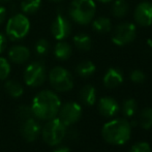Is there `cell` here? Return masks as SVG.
I'll list each match as a JSON object with an SVG mask.
<instances>
[{"label":"cell","instance_id":"1","mask_svg":"<svg viewBox=\"0 0 152 152\" xmlns=\"http://www.w3.org/2000/svg\"><path fill=\"white\" fill-rule=\"evenodd\" d=\"M61 107V100L55 92L42 90L38 92L32 100L31 110L33 116L39 120L48 121L58 114Z\"/></svg>","mask_w":152,"mask_h":152},{"label":"cell","instance_id":"2","mask_svg":"<svg viewBox=\"0 0 152 152\" xmlns=\"http://www.w3.org/2000/svg\"><path fill=\"white\" fill-rule=\"evenodd\" d=\"M132 134V125L126 119L116 118L107 122L102 128V136L112 145H123L128 142Z\"/></svg>","mask_w":152,"mask_h":152},{"label":"cell","instance_id":"3","mask_svg":"<svg viewBox=\"0 0 152 152\" xmlns=\"http://www.w3.org/2000/svg\"><path fill=\"white\" fill-rule=\"evenodd\" d=\"M95 12L96 4L94 0H74L68 8L70 19L80 25L91 23Z\"/></svg>","mask_w":152,"mask_h":152},{"label":"cell","instance_id":"4","mask_svg":"<svg viewBox=\"0 0 152 152\" xmlns=\"http://www.w3.org/2000/svg\"><path fill=\"white\" fill-rule=\"evenodd\" d=\"M30 31V21L24 14H17L10 18L6 23L5 34L12 42H18L26 37Z\"/></svg>","mask_w":152,"mask_h":152},{"label":"cell","instance_id":"5","mask_svg":"<svg viewBox=\"0 0 152 152\" xmlns=\"http://www.w3.org/2000/svg\"><path fill=\"white\" fill-rule=\"evenodd\" d=\"M66 126L59 118H53L48 120L42 128V136L44 141L50 146H57L63 141L66 136Z\"/></svg>","mask_w":152,"mask_h":152},{"label":"cell","instance_id":"6","mask_svg":"<svg viewBox=\"0 0 152 152\" xmlns=\"http://www.w3.org/2000/svg\"><path fill=\"white\" fill-rule=\"evenodd\" d=\"M49 81L53 88L59 92H67L74 87L72 74L61 66H55L49 72Z\"/></svg>","mask_w":152,"mask_h":152},{"label":"cell","instance_id":"7","mask_svg":"<svg viewBox=\"0 0 152 152\" xmlns=\"http://www.w3.org/2000/svg\"><path fill=\"white\" fill-rule=\"evenodd\" d=\"M47 79L46 66L40 61H33L27 65L24 72V81L29 87H39Z\"/></svg>","mask_w":152,"mask_h":152},{"label":"cell","instance_id":"8","mask_svg":"<svg viewBox=\"0 0 152 152\" xmlns=\"http://www.w3.org/2000/svg\"><path fill=\"white\" fill-rule=\"evenodd\" d=\"M137 36V27L132 22H123L118 24L114 29L112 42L116 46L123 47L132 42Z\"/></svg>","mask_w":152,"mask_h":152},{"label":"cell","instance_id":"9","mask_svg":"<svg viewBox=\"0 0 152 152\" xmlns=\"http://www.w3.org/2000/svg\"><path fill=\"white\" fill-rule=\"evenodd\" d=\"M59 119L65 126L77 123L82 116V107L76 102H68L60 107Z\"/></svg>","mask_w":152,"mask_h":152},{"label":"cell","instance_id":"10","mask_svg":"<svg viewBox=\"0 0 152 152\" xmlns=\"http://www.w3.org/2000/svg\"><path fill=\"white\" fill-rule=\"evenodd\" d=\"M51 31L55 39L64 40L69 36L72 32V24L65 16L59 14L51 25Z\"/></svg>","mask_w":152,"mask_h":152},{"label":"cell","instance_id":"11","mask_svg":"<svg viewBox=\"0 0 152 152\" xmlns=\"http://www.w3.org/2000/svg\"><path fill=\"white\" fill-rule=\"evenodd\" d=\"M134 18L140 26L148 27L152 25V2L145 0L139 3L134 10Z\"/></svg>","mask_w":152,"mask_h":152},{"label":"cell","instance_id":"12","mask_svg":"<svg viewBox=\"0 0 152 152\" xmlns=\"http://www.w3.org/2000/svg\"><path fill=\"white\" fill-rule=\"evenodd\" d=\"M20 132L25 141L34 142L42 132V126L36 119L31 117V118L26 119V120L22 122Z\"/></svg>","mask_w":152,"mask_h":152},{"label":"cell","instance_id":"13","mask_svg":"<svg viewBox=\"0 0 152 152\" xmlns=\"http://www.w3.org/2000/svg\"><path fill=\"white\" fill-rule=\"evenodd\" d=\"M120 110L118 102L113 97H102L98 102V111L104 117H113Z\"/></svg>","mask_w":152,"mask_h":152},{"label":"cell","instance_id":"14","mask_svg":"<svg viewBox=\"0 0 152 152\" xmlns=\"http://www.w3.org/2000/svg\"><path fill=\"white\" fill-rule=\"evenodd\" d=\"M30 51L27 47L23 45H16L12 46L8 51V58L12 63L23 64L26 63L30 58Z\"/></svg>","mask_w":152,"mask_h":152},{"label":"cell","instance_id":"15","mask_svg":"<svg viewBox=\"0 0 152 152\" xmlns=\"http://www.w3.org/2000/svg\"><path fill=\"white\" fill-rule=\"evenodd\" d=\"M104 85L109 89H113L118 87L123 82V74L120 69L116 67H111L107 70L104 76Z\"/></svg>","mask_w":152,"mask_h":152},{"label":"cell","instance_id":"16","mask_svg":"<svg viewBox=\"0 0 152 152\" xmlns=\"http://www.w3.org/2000/svg\"><path fill=\"white\" fill-rule=\"evenodd\" d=\"M72 54V49L68 42L64 40H58L54 47V55L58 60L65 61L69 59V57Z\"/></svg>","mask_w":152,"mask_h":152},{"label":"cell","instance_id":"17","mask_svg":"<svg viewBox=\"0 0 152 152\" xmlns=\"http://www.w3.org/2000/svg\"><path fill=\"white\" fill-rule=\"evenodd\" d=\"M81 102L86 106H93L96 100V89L92 85H85L79 93Z\"/></svg>","mask_w":152,"mask_h":152},{"label":"cell","instance_id":"18","mask_svg":"<svg viewBox=\"0 0 152 152\" xmlns=\"http://www.w3.org/2000/svg\"><path fill=\"white\" fill-rule=\"evenodd\" d=\"M92 21V29L97 33H109L112 30V22L107 17H98Z\"/></svg>","mask_w":152,"mask_h":152},{"label":"cell","instance_id":"19","mask_svg":"<svg viewBox=\"0 0 152 152\" xmlns=\"http://www.w3.org/2000/svg\"><path fill=\"white\" fill-rule=\"evenodd\" d=\"M95 70H96L95 65L90 60L81 61L76 67V72L78 74V76H80L81 78H84V79L91 77L95 72Z\"/></svg>","mask_w":152,"mask_h":152},{"label":"cell","instance_id":"20","mask_svg":"<svg viewBox=\"0 0 152 152\" xmlns=\"http://www.w3.org/2000/svg\"><path fill=\"white\" fill-rule=\"evenodd\" d=\"M4 89H5L6 93L10 96H12V98H19L23 95L24 93V88L21 85V83H19L16 80H8L4 84Z\"/></svg>","mask_w":152,"mask_h":152},{"label":"cell","instance_id":"21","mask_svg":"<svg viewBox=\"0 0 152 152\" xmlns=\"http://www.w3.org/2000/svg\"><path fill=\"white\" fill-rule=\"evenodd\" d=\"M129 5L126 2V0H115L111 7V12L117 19L124 18L127 15Z\"/></svg>","mask_w":152,"mask_h":152},{"label":"cell","instance_id":"22","mask_svg":"<svg viewBox=\"0 0 152 152\" xmlns=\"http://www.w3.org/2000/svg\"><path fill=\"white\" fill-rule=\"evenodd\" d=\"M74 45L78 50L80 51H89L92 46V40L90 36L87 35L86 33H79L74 36L72 38Z\"/></svg>","mask_w":152,"mask_h":152},{"label":"cell","instance_id":"23","mask_svg":"<svg viewBox=\"0 0 152 152\" xmlns=\"http://www.w3.org/2000/svg\"><path fill=\"white\" fill-rule=\"evenodd\" d=\"M42 6V0H22L21 10L24 15H33Z\"/></svg>","mask_w":152,"mask_h":152},{"label":"cell","instance_id":"24","mask_svg":"<svg viewBox=\"0 0 152 152\" xmlns=\"http://www.w3.org/2000/svg\"><path fill=\"white\" fill-rule=\"evenodd\" d=\"M138 123L144 129H150L152 127V109L146 108L143 109L139 114Z\"/></svg>","mask_w":152,"mask_h":152},{"label":"cell","instance_id":"25","mask_svg":"<svg viewBox=\"0 0 152 152\" xmlns=\"http://www.w3.org/2000/svg\"><path fill=\"white\" fill-rule=\"evenodd\" d=\"M137 111H138V104H137L136 99L127 98L124 100L123 104H122V112H123L124 116L130 118V117L134 116Z\"/></svg>","mask_w":152,"mask_h":152},{"label":"cell","instance_id":"26","mask_svg":"<svg viewBox=\"0 0 152 152\" xmlns=\"http://www.w3.org/2000/svg\"><path fill=\"white\" fill-rule=\"evenodd\" d=\"M50 42H49V40L45 39V38L38 39L35 44V51L39 56H46L49 53V51H50Z\"/></svg>","mask_w":152,"mask_h":152},{"label":"cell","instance_id":"27","mask_svg":"<svg viewBox=\"0 0 152 152\" xmlns=\"http://www.w3.org/2000/svg\"><path fill=\"white\" fill-rule=\"evenodd\" d=\"M10 74V64L3 57H0V81L6 80Z\"/></svg>","mask_w":152,"mask_h":152},{"label":"cell","instance_id":"28","mask_svg":"<svg viewBox=\"0 0 152 152\" xmlns=\"http://www.w3.org/2000/svg\"><path fill=\"white\" fill-rule=\"evenodd\" d=\"M17 115H18V117L22 121L31 118V117H34L31 110V107H28L26 104H23V106L19 107L18 110H17Z\"/></svg>","mask_w":152,"mask_h":152},{"label":"cell","instance_id":"29","mask_svg":"<svg viewBox=\"0 0 152 152\" xmlns=\"http://www.w3.org/2000/svg\"><path fill=\"white\" fill-rule=\"evenodd\" d=\"M130 80L132 82L136 83V84H141L145 81L146 79V75L142 72L141 69H134L130 72Z\"/></svg>","mask_w":152,"mask_h":152},{"label":"cell","instance_id":"30","mask_svg":"<svg viewBox=\"0 0 152 152\" xmlns=\"http://www.w3.org/2000/svg\"><path fill=\"white\" fill-rule=\"evenodd\" d=\"M129 152H151V148L147 142H139L130 148Z\"/></svg>","mask_w":152,"mask_h":152},{"label":"cell","instance_id":"31","mask_svg":"<svg viewBox=\"0 0 152 152\" xmlns=\"http://www.w3.org/2000/svg\"><path fill=\"white\" fill-rule=\"evenodd\" d=\"M6 47H7V37H6V35L0 32V54L5 51Z\"/></svg>","mask_w":152,"mask_h":152},{"label":"cell","instance_id":"32","mask_svg":"<svg viewBox=\"0 0 152 152\" xmlns=\"http://www.w3.org/2000/svg\"><path fill=\"white\" fill-rule=\"evenodd\" d=\"M6 19V10L2 5H0V25L5 21Z\"/></svg>","mask_w":152,"mask_h":152},{"label":"cell","instance_id":"33","mask_svg":"<svg viewBox=\"0 0 152 152\" xmlns=\"http://www.w3.org/2000/svg\"><path fill=\"white\" fill-rule=\"evenodd\" d=\"M66 134H68V137H69L70 139H77L78 138V136H79V134H78V132H77L75 128H72V130H69V132H66Z\"/></svg>","mask_w":152,"mask_h":152},{"label":"cell","instance_id":"34","mask_svg":"<svg viewBox=\"0 0 152 152\" xmlns=\"http://www.w3.org/2000/svg\"><path fill=\"white\" fill-rule=\"evenodd\" d=\"M52 152H70L69 148L65 146H59L57 148H55Z\"/></svg>","mask_w":152,"mask_h":152},{"label":"cell","instance_id":"35","mask_svg":"<svg viewBox=\"0 0 152 152\" xmlns=\"http://www.w3.org/2000/svg\"><path fill=\"white\" fill-rule=\"evenodd\" d=\"M147 45H148L150 48H152V38H148V39H147Z\"/></svg>","mask_w":152,"mask_h":152},{"label":"cell","instance_id":"36","mask_svg":"<svg viewBox=\"0 0 152 152\" xmlns=\"http://www.w3.org/2000/svg\"><path fill=\"white\" fill-rule=\"evenodd\" d=\"M97 1L102 2V3H109V2L113 1V0H97Z\"/></svg>","mask_w":152,"mask_h":152},{"label":"cell","instance_id":"37","mask_svg":"<svg viewBox=\"0 0 152 152\" xmlns=\"http://www.w3.org/2000/svg\"><path fill=\"white\" fill-rule=\"evenodd\" d=\"M10 0H0V3H6V2H8Z\"/></svg>","mask_w":152,"mask_h":152},{"label":"cell","instance_id":"38","mask_svg":"<svg viewBox=\"0 0 152 152\" xmlns=\"http://www.w3.org/2000/svg\"><path fill=\"white\" fill-rule=\"evenodd\" d=\"M49 1H52V2H61L62 0H49Z\"/></svg>","mask_w":152,"mask_h":152},{"label":"cell","instance_id":"39","mask_svg":"<svg viewBox=\"0 0 152 152\" xmlns=\"http://www.w3.org/2000/svg\"><path fill=\"white\" fill-rule=\"evenodd\" d=\"M144 1H145V0H144Z\"/></svg>","mask_w":152,"mask_h":152}]
</instances>
